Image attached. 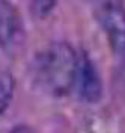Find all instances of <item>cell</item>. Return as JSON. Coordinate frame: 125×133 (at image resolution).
Returning <instances> with one entry per match:
<instances>
[{
	"instance_id": "3957f363",
	"label": "cell",
	"mask_w": 125,
	"mask_h": 133,
	"mask_svg": "<svg viewBox=\"0 0 125 133\" xmlns=\"http://www.w3.org/2000/svg\"><path fill=\"white\" fill-rule=\"evenodd\" d=\"M74 86L77 88L80 97L89 103H95L101 98L102 85H101L100 74L93 65L92 59L84 51L77 55Z\"/></svg>"
},
{
	"instance_id": "7a4b0ae2",
	"label": "cell",
	"mask_w": 125,
	"mask_h": 133,
	"mask_svg": "<svg viewBox=\"0 0 125 133\" xmlns=\"http://www.w3.org/2000/svg\"><path fill=\"white\" fill-rule=\"evenodd\" d=\"M95 15L113 51L125 59V6L122 0H98Z\"/></svg>"
},
{
	"instance_id": "6da1fadb",
	"label": "cell",
	"mask_w": 125,
	"mask_h": 133,
	"mask_svg": "<svg viewBox=\"0 0 125 133\" xmlns=\"http://www.w3.org/2000/svg\"><path fill=\"white\" fill-rule=\"evenodd\" d=\"M36 83L53 97H63L74 88L77 55L67 42H51L33 62Z\"/></svg>"
},
{
	"instance_id": "277c9868",
	"label": "cell",
	"mask_w": 125,
	"mask_h": 133,
	"mask_svg": "<svg viewBox=\"0 0 125 133\" xmlns=\"http://www.w3.org/2000/svg\"><path fill=\"white\" fill-rule=\"evenodd\" d=\"M20 15L9 0H0V45L8 47L20 32Z\"/></svg>"
},
{
	"instance_id": "5b68a950",
	"label": "cell",
	"mask_w": 125,
	"mask_h": 133,
	"mask_svg": "<svg viewBox=\"0 0 125 133\" xmlns=\"http://www.w3.org/2000/svg\"><path fill=\"white\" fill-rule=\"evenodd\" d=\"M14 89H15V79L9 73L0 71V115L8 109L14 97Z\"/></svg>"
},
{
	"instance_id": "52a82bcc",
	"label": "cell",
	"mask_w": 125,
	"mask_h": 133,
	"mask_svg": "<svg viewBox=\"0 0 125 133\" xmlns=\"http://www.w3.org/2000/svg\"><path fill=\"white\" fill-rule=\"evenodd\" d=\"M12 133H20V132H18V130H14ZM21 133H24V132H21Z\"/></svg>"
},
{
	"instance_id": "8992f818",
	"label": "cell",
	"mask_w": 125,
	"mask_h": 133,
	"mask_svg": "<svg viewBox=\"0 0 125 133\" xmlns=\"http://www.w3.org/2000/svg\"><path fill=\"white\" fill-rule=\"evenodd\" d=\"M54 3H56V0H32V11L36 15L44 17L50 14Z\"/></svg>"
}]
</instances>
